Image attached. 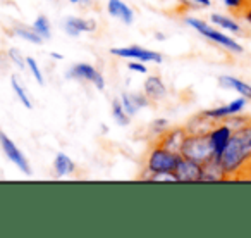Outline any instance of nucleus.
<instances>
[{
	"mask_svg": "<svg viewBox=\"0 0 251 238\" xmlns=\"http://www.w3.org/2000/svg\"><path fill=\"white\" fill-rule=\"evenodd\" d=\"M169 126H171L169 119H165V118L153 119V121H151V124H150V131H151V135H153L155 140H158V138H160L162 135H164L165 131H167Z\"/></svg>",
	"mask_w": 251,
	"mask_h": 238,
	"instance_id": "a878e982",
	"label": "nucleus"
},
{
	"mask_svg": "<svg viewBox=\"0 0 251 238\" xmlns=\"http://www.w3.org/2000/svg\"><path fill=\"white\" fill-rule=\"evenodd\" d=\"M71 4H83V2H88V0H69Z\"/></svg>",
	"mask_w": 251,
	"mask_h": 238,
	"instance_id": "c9c22d12",
	"label": "nucleus"
},
{
	"mask_svg": "<svg viewBox=\"0 0 251 238\" xmlns=\"http://www.w3.org/2000/svg\"><path fill=\"white\" fill-rule=\"evenodd\" d=\"M26 69H28L29 76H31L40 87H45V76H43L42 67H40L38 60H36L35 57H31V56L26 57Z\"/></svg>",
	"mask_w": 251,
	"mask_h": 238,
	"instance_id": "b1692460",
	"label": "nucleus"
},
{
	"mask_svg": "<svg viewBox=\"0 0 251 238\" xmlns=\"http://www.w3.org/2000/svg\"><path fill=\"white\" fill-rule=\"evenodd\" d=\"M232 135H234V130L226 123V121L215 123L212 128H210L208 138H210V144H212V147H213V161L220 157L224 149L227 147L229 140L232 138Z\"/></svg>",
	"mask_w": 251,
	"mask_h": 238,
	"instance_id": "1a4fd4ad",
	"label": "nucleus"
},
{
	"mask_svg": "<svg viewBox=\"0 0 251 238\" xmlns=\"http://www.w3.org/2000/svg\"><path fill=\"white\" fill-rule=\"evenodd\" d=\"M215 161L222 168L226 179L239 178L243 173H248L251 166V124L234 131L227 147Z\"/></svg>",
	"mask_w": 251,
	"mask_h": 238,
	"instance_id": "f257e3e1",
	"label": "nucleus"
},
{
	"mask_svg": "<svg viewBox=\"0 0 251 238\" xmlns=\"http://www.w3.org/2000/svg\"><path fill=\"white\" fill-rule=\"evenodd\" d=\"M155 40H158V42H164V40H167V36H165L162 31H157V33H155Z\"/></svg>",
	"mask_w": 251,
	"mask_h": 238,
	"instance_id": "f704fd0d",
	"label": "nucleus"
},
{
	"mask_svg": "<svg viewBox=\"0 0 251 238\" xmlns=\"http://www.w3.org/2000/svg\"><path fill=\"white\" fill-rule=\"evenodd\" d=\"M179 161H181V154H179V152H172L155 142L147 154L145 175L141 176V178L147 179V181L155 183V179H157L158 176L174 175Z\"/></svg>",
	"mask_w": 251,
	"mask_h": 238,
	"instance_id": "f03ea898",
	"label": "nucleus"
},
{
	"mask_svg": "<svg viewBox=\"0 0 251 238\" xmlns=\"http://www.w3.org/2000/svg\"><path fill=\"white\" fill-rule=\"evenodd\" d=\"M0 149L4 152V155L16 166V169L23 173V175L29 176L31 175V164H29L28 157L25 155V152L12 142V138L9 137L5 131L0 130Z\"/></svg>",
	"mask_w": 251,
	"mask_h": 238,
	"instance_id": "0eeeda50",
	"label": "nucleus"
},
{
	"mask_svg": "<svg viewBox=\"0 0 251 238\" xmlns=\"http://www.w3.org/2000/svg\"><path fill=\"white\" fill-rule=\"evenodd\" d=\"M143 93L147 95L151 102H158L167 97L169 90H167L165 81L162 80V76H158V74H148L143 81Z\"/></svg>",
	"mask_w": 251,
	"mask_h": 238,
	"instance_id": "f8f14e48",
	"label": "nucleus"
},
{
	"mask_svg": "<svg viewBox=\"0 0 251 238\" xmlns=\"http://www.w3.org/2000/svg\"><path fill=\"white\" fill-rule=\"evenodd\" d=\"M186 4H189L193 9H206L212 5V0H184Z\"/></svg>",
	"mask_w": 251,
	"mask_h": 238,
	"instance_id": "2f4dec72",
	"label": "nucleus"
},
{
	"mask_svg": "<svg viewBox=\"0 0 251 238\" xmlns=\"http://www.w3.org/2000/svg\"><path fill=\"white\" fill-rule=\"evenodd\" d=\"M217 81H219L220 88L236 91L237 95H241V97H244L246 100L251 102V85L250 83H246V81L239 80V78H236V76H230V74H222V76H219Z\"/></svg>",
	"mask_w": 251,
	"mask_h": 238,
	"instance_id": "2eb2a0df",
	"label": "nucleus"
},
{
	"mask_svg": "<svg viewBox=\"0 0 251 238\" xmlns=\"http://www.w3.org/2000/svg\"><path fill=\"white\" fill-rule=\"evenodd\" d=\"M110 114H112V119L115 121V124H119V126H127V124L131 123V119H133L127 112L124 111V107H122L119 98H114V100H112Z\"/></svg>",
	"mask_w": 251,
	"mask_h": 238,
	"instance_id": "4be33fe9",
	"label": "nucleus"
},
{
	"mask_svg": "<svg viewBox=\"0 0 251 238\" xmlns=\"http://www.w3.org/2000/svg\"><path fill=\"white\" fill-rule=\"evenodd\" d=\"M11 88H12V93H14L16 98L19 100V104H21L23 107H26V109H29V111H31V109H33L31 97H29L26 87L21 83V80H19L16 74H12V76H11Z\"/></svg>",
	"mask_w": 251,
	"mask_h": 238,
	"instance_id": "6ab92c4d",
	"label": "nucleus"
},
{
	"mask_svg": "<svg viewBox=\"0 0 251 238\" xmlns=\"http://www.w3.org/2000/svg\"><path fill=\"white\" fill-rule=\"evenodd\" d=\"M219 181H227L226 175H224L219 162L210 161V162H206V164H203L201 183H219Z\"/></svg>",
	"mask_w": 251,
	"mask_h": 238,
	"instance_id": "a211bd4d",
	"label": "nucleus"
},
{
	"mask_svg": "<svg viewBox=\"0 0 251 238\" xmlns=\"http://www.w3.org/2000/svg\"><path fill=\"white\" fill-rule=\"evenodd\" d=\"M213 124L215 123L208 121L201 112H198V114H195L191 119H189L188 123L184 124V128H186L188 133H208L210 128H212Z\"/></svg>",
	"mask_w": 251,
	"mask_h": 238,
	"instance_id": "aec40b11",
	"label": "nucleus"
},
{
	"mask_svg": "<svg viewBox=\"0 0 251 238\" xmlns=\"http://www.w3.org/2000/svg\"><path fill=\"white\" fill-rule=\"evenodd\" d=\"M50 57H52L53 60H62L64 56L60 52H50Z\"/></svg>",
	"mask_w": 251,
	"mask_h": 238,
	"instance_id": "72a5a7b5",
	"label": "nucleus"
},
{
	"mask_svg": "<svg viewBox=\"0 0 251 238\" xmlns=\"http://www.w3.org/2000/svg\"><path fill=\"white\" fill-rule=\"evenodd\" d=\"M119 100H121V104H122V107H124V111L127 112V114L131 116V118H134V116L138 114V107L134 105V102H133V98H131V91H122L121 93V97H119Z\"/></svg>",
	"mask_w": 251,
	"mask_h": 238,
	"instance_id": "cd10ccee",
	"label": "nucleus"
},
{
	"mask_svg": "<svg viewBox=\"0 0 251 238\" xmlns=\"http://www.w3.org/2000/svg\"><path fill=\"white\" fill-rule=\"evenodd\" d=\"M241 16H243L244 21H246V23H248V26H250V28H251V0H250V2H248L246 7H244V11L241 12Z\"/></svg>",
	"mask_w": 251,
	"mask_h": 238,
	"instance_id": "473e14b6",
	"label": "nucleus"
},
{
	"mask_svg": "<svg viewBox=\"0 0 251 238\" xmlns=\"http://www.w3.org/2000/svg\"><path fill=\"white\" fill-rule=\"evenodd\" d=\"M7 57L9 60H11L12 66H16L18 69H26V57L21 54V50L16 49V47H12V49L7 50Z\"/></svg>",
	"mask_w": 251,
	"mask_h": 238,
	"instance_id": "bb28decb",
	"label": "nucleus"
},
{
	"mask_svg": "<svg viewBox=\"0 0 251 238\" xmlns=\"http://www.w3.org/2000/svg\"><path fill=\"white\" fill-rule=\"evenodd\" d=\"M67 80H76L83 81V83H91L97 90L103 91L105 90V78L93 64L88 62H77L74 66H71L66 73Z\"/></svg>",
	"mask_w": 251,
	"mask_h": 238,
	"instance_id": "423d86ee",
	"label": "nucleus"
},
{
	"mask_svg": "<svg viewBox=\"0 0 251 238\" xmlns=\"http://www.w3.org/2000/svg\"><path fill=\"white\" fill-rule=\"evenodd\" d=\"M101 131H103V133H108V126H107V124H101Z\"/></svg>",
	"mask_w": 251,
	"mask_h": 238,
	"instance_id": "e433bc0d",
	"label": "nucleus"
},
{
	"mask_svg": "<svg viewBox=\"0 0 251 238\" xmlns=\"http://www.w3.org/2000/svg\"><path fill=\"white\" fill-rule=\"evenodd\" d=\"M184 23L189 26V28L195 30L198 35H201L203 38L210 40L212 43H215L217 47L227 50V52L236 54V56H239V54L244 52L243 45H241L237 40H234L232 36L227 35L226 31H222V30L215 28L212 23H206L200 18H193V16H188V18L184 19Z\"/></svg>",
	"mask_w": 251,
	"mask_h": 238,
	"instance_id": "7ed1b4c3",
	"label": "nucleus"
},
{
	"mask_svg": "<svg viewBox=\"0 0 251 238\" xmlns=\"http://www.w3.org/2000/svg\"><path fill=\"white\" fill-rule=\"evenodd\" d=\"M31 28L35 30V31L38 33L40 36H42L43 42H45V40L52 38V25H50V19L47 18V16L40 14L38 18H36L35 21H33Z\"/></svg>",
	"mask_w": 251,
	"mask_h": 238,
	"instance_id": "5701e85b",
	"label": "nucleus"
},
{
	"mask_svg": "<svg viewBox=\"0 0 251 238\" xmlns=\"http://www.w3.org/2000/svg\"><path fill=\"white\" fill-rule=\"evenodd\" d=\"M127 69L136 74H148L147 62H141V60H129V62H127Z\"/></svg>",
	"mask_w": 251,
	"mask_h": 238,
	"instance_id": "7c9ffc66",
	"label": "nucleus"
},
{
	"mask_svg": "<svg viewBox=\"0 0 251 238\" xmlns=\"http://www.w3.org/2000/svg\"><path fill=\"white\" fill-rule=\"evenodd\" d=\"M107 12L126 26L134 23V11L124 0H107Z\"/></svg>",
	"mask_w": 251,
	"mask_h": 238,
	"instance_id": "4468645a",
	"label": "nucleus"
},
{
	"mask_svg": "<svg viewBox=\"0 0 251 238\" xmlns=\"http://www.w3.org/2000/svg\"><path fill=\"white\" fill-rule=\"evenodd\" d=\"M246 104H248L246 98L237 95L229 104L219 105V107H213V109H205V111H201V114L205 116L208 121H212V123H222V121H226L230 116L243 112L244 109H246Z\"/></svg>",
	"mask_w": 251,
	"mask_h": 238,
	"instance_id": "6e6552de",
	"label": "nucleus"
},
{
	"mask_svg": "<svg viewBox=\"0 0 251 238\" xmlns=\"http://www.w3.org/2000/svg\"><path fill=\"white\" fill-rule=\"evenodd\" d=\"M131 98H133V102L138 107V111H143V109H147L151 105V100L143 93V91H131Z\"/></svg>",
	"mask_w": 251,
	"mask_h": 238,
	"instance_id": "c85d7f7f",
	"label": "nucleus"
},
{
	"mask_svg": "<svg viewBox=\"0 0 251 238\" xmlns=\"http://www.w3.org/2000/svg\"><path fill=\"white\" fill-rule=\"evenodd\" d=\"M220 2H222L227 9H230V11L241 14V12L244 11V7L248 5V2H250V0H220Z\"/></svg>",
	"mask_w": 251,
	"mask_h": 238,
	"instance_id": "c756f323",
	"label": "nucleus"
},
{
	"mask_svg": "<svg viewBox=\"0 0 251 238\" xmlns=\"http://www.w3.org/2000/svg\"><path fill=\"white\" fill-rule=\"evenodd\" d=\"M188 137V131L184 126H169L167 131L162 135L158 140H155L157 144H160L162 147L169 149L172 152H179L181 150V145L184 142V138Z\"/></svg>",
	"mask_w": 251,
	"mask_h": 238,
	"instance_id": "ddd939ff",
	"label": "nucleus"
},
{
	"mask_svg": "<svg viewBox=\"0 0 251 238\" xmlns=\"http://www.w3.org/2000/svg\"><path fill=\"white\" fill-rule=\"evenodd\" d=\"M53 171H55L57 178H67L76 171V162L64 152H57L53 157Z\"/></svg>",
	"mask_w": 251,
	"mask_h": 238,
	"instance_id": "f3484780",
	"label": "nucleus"
},
{
	"mask_svg": "<svg viewBox=\"0 0 251 238\" xmlns=\"http://www.w3.org/2000/svg\"><path fill=\"white\" fill-rule=\"evenodd\" d=\"M201 173L203 164L181 155V161H179L177 168H176L174 176L177 183H201Z\"/></svg>",
	"mask_w": 251,
	"mask_h": 238,
	"instance_id": "9d476101",
	"label": "nucleus"
},
{
	"mask_svg": "<svg viewBox=\"0 0 251 238\" xmlns=\"http://www.w3.org/2000/svg\"><path fill=\"white\" fill-rule=\"evenodd\" d=\"M179 154L186 159L200 162V164L213 161V147L210 144L208 133H188Z\"/></svg>",
	"mask_w": 251,
	"mask_h": 238,
	"instance_id": "20e7f679",
	"label": "nucleus"
},
{
	"mask_svg": "<svg viewBox=\"0 0 251 238\" xmlns=\"http://www.w3.org/2000/svg\"><path fill=\"white\" fill-rule=\"evenodd\" d=\"M226 123L229 124L234 131H239V130H243V128H246L248 124H251V116H246V114H243V112H239V114H234V116H230V118H227Z\"/></svg>",
	"mask_w": 251,
	"mask_h": 238,
	"instance_id": "393cba45",
	"label": "nucleus"
},
{
	"mask_svg": "<svg viewBox=\"0 0 251 238\" xmlns=\"http://www.w3.org/2000/svg\"><path fill=\"white\" fill-rule=\"evenodd\" d=\"M98 28V23L90 18H77V16H67L62 21V30L66 35L77 38L83 33H95Z\"/></svg>",
	"mask_w": 251,
	"mask_h": 238,
	"instance_id": "9b49d317",
	"label": "nucleus"
},
{
	"mask_svg": "<svg viewBox=\"0 0 251 238\" xmlns=\"http://www.w3.org/2000/svg\"><path fill=\"white\" fill-rule=\"evenodd\" d=\"M110 54L119 59H127V60H141V62H153L162 64L164 62V56L157 50L145 49L140 45H127V47H114L110 49Z\"/></svg>",
	"mask_w": 251,
	"mask_h": 238,
	"instance_id": "39448f33",
	"label": "nucleus"
},
{
	"mask_svg": "<svg viewBox=\"0 0 251 238\" xmlns=\"http://www.w3.org/2000/svg\"><path fill=\"white\" fill-rule=\"evenodd\" d=\"M248 173H251V166H250V169H248Z\"/></svg>",
	"mask_w": 251,
	"mask_h": 238,
	"instance_id": "4c0bfd02",
	"label": "nucleus"
},
{
	"mask_svg": "<svg viewBox=\"0 0 251 238\" xmlns=\"http://www.w3.org/2000/svg\"><path fill=\"white\" fill-rule=\"evenodd\" d=\"M12 35L18 36V38H21V40H25V42L31 43V45H42V43H43L42 36H40L33 28L25 26V25L14 26V30H12Z\"/></svg>",
	"mask_w": 251,
	"mask_h": 238,
	"instance_id": "412c9836",
	"label": "nucleus"
},
{
	"mask_svg": "<svg viewBox=\"0 0 251 238\" xmlns=\"http://www.w3.org/2000/svg\"><path fill=\"white\" fill-rule=\"evenodd\" d=\"M208 19L215 28L222 30V31H226V33H232V35H241V33H243V28H241L239 21L229 14L212 12V14L208 16Z\"/></svg>",
	"mask_w": 251,
	"mask_h": 238,
	"instance_id": "dca6fc26",
	"label": "nucleus"
}]
</instances>
